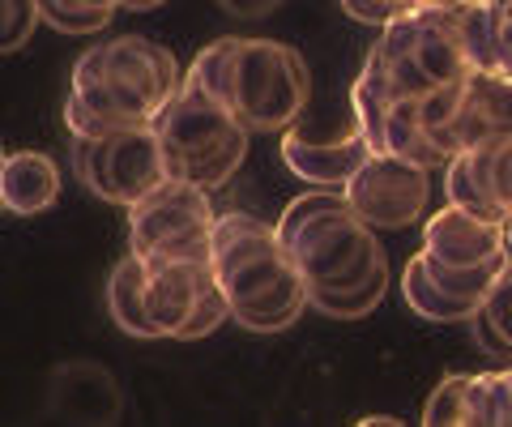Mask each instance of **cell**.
Segmentation results:
<instances>
[{"mask_svg":"<svg viewBox=\"0 0 512 427\" xmlns=\"http://www.w3.org/2000/svg\"><path fill=\"white\" fill-rule=\"evenodd\" d=\"M402 299H406V304L419 312V316H427V321H440V325L474 321V308H470V304H461V299L444 295L436 282H431L427 265H423V252L406 261V270H402Z\"/></svg>","mask_w":512,"mask_h":427,"instance_id":"ac0fdd59","label":"cell"},{"mask_svg":"<svg viewBox=\"0 0 512 427\" xmlns=\"http://www.w3.org/2000/svg\"><path fill=\"white\" fill-rule=\"evenodd\" d=\"M0 158H5V146H0Z\"/></svg>","mask_w":512,"mask_h":427,"instance_id":"e575fe53","label":"cell"},{"mask_svg":"<svg viewBox=\"0 0 512 427\" xmlns=\"http://www.w3.org/2000/svg\"><path fill=\"white\" fill-rule=\"evenodd\" d=\"M470 103L487 133H512V73H470Z\"/></svg>","mask_w":512,"mask_h":427,"instance_id":"603a6c76","label":"cell"},{"mask_svg":"<svg viewBox=\"0 0 512 427\" xmlns=\"http://www.w3.org/2000/svg\"><path fill=\"white\" fill-rule=\"evenodd\" d=\"M107 316L128 338H158L146 316V257H137L133 248L107 278Z\"/></svg>","mask_w":512,"mask_h":427,"instance_id":"e0dca14e","label":"cell"},{"mask_svg":"<svg viewBox=\"0 0 512 427\" xmlns=\"http://www.w3.org/2000/svg\"><path fill=\"white\" fill-rule=\"evenodd\" d=\"M384 295H389V265L376 270L367 282H359V287H350V291H308V304L316 312L333 316V321H359V316L380 308Z\"/></svg>","mask_w":512,"mask_h":427,"instance_id":"44dd1931","label":"cell"},{"mask_svg":"<svg viewBox=\"0 0 512 427\" xmlns=\"http://www.w3.org/2000/svg\"><path fill=\"white\" fill-rule=\"evenodd\" d=\"M444 13L470 73H512V52L504 39V0H466V5Z\"/></svg>","mask_w":512,"mask_h":427,"instance_id":"9a60e30c","label":"cell"},{"mask_svg":"<svg viewBox=\"0 0 512 427\" xmlns=\"http://www.w3.org/2000/svg\"><path fill=\"white\" fill-rule=\"evenodd\" d=\"M312 99V77L295 47L239 39L231 60V112L252 133H286Z\"/></svg>","mask_w":512,"mask_h":427,"instance_id":"5b68a950","label":"cell"},{"mask_svg":"<svg viewBox=\"0 0 512 427\" xmlns=\"http://www.w3.org/2000/svg\"><path fill=\"white\" fill-rule=\"evenodd\" d=\"M73 171L90 197L124 205V210H133L146 193L171 180L154 124H137V129L107 137H73Z\"/></svg>","mask_w":512,"mask_h":427,"instance_id":"ba28073f","label":"cell"},{"mask_svg":"<svg viewBox=\"0 0 512 427\" xmlns=\"http://www.w3.org/2000/svg\"><path fill=\"white\" fill-rule=\"evenodd\" d=\"M35 5L43 26L60 30V35H94V30H103L116 18V13H103V9H86L82 0H35Z\"/></svg>","mask_w":512,"mask_h":427,"instance_id":"cb8c5ba5","label":"cell"},{"mask_svg":"<svg viewBox=\"0 0 512 427\" xmlns=\"http://www.w3.org/2000/svg\"><path fill=\"white\" fill-rule=\"evenodd\" d=\"M504 39H508V52H512V0H504Z\"/></svg>","mask_w":512,"mask_h":427,"instance_id":"1f68e13d","label":"cell"},{"mask_svg":"<svg viewBox=\"0 0 512 427\" xmlns=\"http://www.w3.org/2000/svg\"><path fill=\"white\" fill-rule=\"evenodd\" d=\"M419 9H457V5H466V0H414Z\"/></svg>","mask_w":512,"mask_h":427,"instance_id":"f546056e","label":"cell"},{"mask_svg":"<svg viewBox=\"0 0 512 427\" xmlns=\"http://www.w3.org/2000/svg\"><path fill=\"white\" fill-rule=\"evenodd\" d=\"M158 5H167V0H128L124 9H133V13H150V9H158Z\"/></svg>","mask_w":512,"mask_h":427,"instance_id":"4dcf8cb0","label":"cell"},{"mask_svg":"<svg viewBox=\"0 0 512 427\" xmlns=\"http://www.w3.org/2000/svg\"><path fill=\"white\" fill-rule=\"evenodd\" d=\"M372 52L384 60L393 86L406 99L457 86L470 77V65L453 39V26H448L444 9H410L406 18H397L380 30Z\"/></svg>","mask_w":512,"mask_h":427,"instance_id":"8992f818","label":"cell"},{"mask_svg":"<svg viewBox=\"0 0 512 427\" xmlns=\"http://www.w3.org/2000/svg\"><path fill=\"white\" fill-rule=\"evenodd\" d=\"M86 9H103V13H116V9H124L128 0H82Z\"/></svg>","mask_w":512,"mask_h":427,"instance_id":"f1b7e54d","label":"cell"},{"mask_svg":"<svg viewBox=\"0 0 512 427\" xmlns=\"http://www.w3.org/2000/svg\"><path fill=\"white\" fill-rule=\"evenodd\" d=\"M214 201L210 188L163 180L154 193L128 210V248L137 257H210L214 240Z\"/></svg>","mask_w":512,"mask_h":427,"instance_id":"9c48e42d","label":"cell"},{"mask_svg":"<svg viewBox=\"0 0 512 427\" xmlns=\"http://www.w3.org/2000/svg\"><path fill=\"white\" fill-rule=\"evenodd\" d=\"M158 146L167 158V176L197 184V188H222L248 158L252 129L239 120L227 103L210 99L197 86H180V94L167 103V112L154 120Z\"/></svg>","mask_w":512,"mask_h":427,"instance_id":"277c9868","label":"cell"},{"mask_svg":"<svg viewBox=\"0 0 512 427\" xmlns=\"http://www.w3.org/2000/svg\"><path fill=\"white\" fill-rule=\"evenodd\" d=\"M372 141L355 129H346L338 137H316L308 129H286L282 133V163L291 176L308 180L312 188H346L359 176V167L372 158Z\"/></svg>","mask_w":512,"mask_h":427,"instance_id":"4fadbf2b","label":"cell"},{"mask_svg":"<svg viewBox=\"0 0 512 427\" xmlns=\"http://www.w3.org/2000/svg\"><path fill=\"white\" fill-rule=\"evenodd\" d=\"M210 261L222 295L231 304V321L248 334H282L308 312V282H303L291 248L282 244L278 223L269 227L256 214H218Z\"/></svg>","mask_w":512,"mask_h":427,"instance_id":"7a4b0ae2","label":"cell"},{"mask_svg":"<svg viewBox=\"0 0 512 427\" xmlns=\"http://www.w3.org/2000/svg\"><path fill=\"white\" fill-rule=\"evenodd\" d=\"M466 427H512V368L470 376Z\"/></svg>","mask_w":512,"mask_h":427,"instance_id":"d6986e66","label":"cell"},{"mask_svg":"<svg viewBox=\"0 0 512 427\" xmlns=\"http://www.w3.org/2000/svg\"><path fill=\"white\" fill-rule=\"evenodd\" d=\"M474 329H478V342H483L487 351L512 355V261L500 270V278L491 282L483 308L474 312Z\"/></svg>","mask_w":512,"mask_h":427,"instance_id":"ffe728a7","label":"cell"},{"mask_svg":"<svg viewBox=\"0 0 512 427\" xmlns=\"http://www.w3.org/2000/svg\"><path fill=\"white\" fill-rule=\"evenodd\" d=\"M342 193L350 201V210H355L367 227L402 231L427 214L431 171L410 163V158H397V154H372Z\"/></svg>","mask_w":512,"mask_h":427,"instance_id":"30bf717a","label":"cell"},{"mask_svg":"<svg viewBox=\"0 0 512 427\" xmlns=\"http://www.w3.org/2000/svg\"><path fill=\"white\" fill-rule=\"evenodd\" d=\"M52 410L69 423H116L124 398L103 363H64L52 376Z\"/></svg>","mask_w":512,"mask_h":427,"instance_id":"5bb4252c","label":"cell"},{"mask_svg":"<svg viewBox=\"0 0 512 427\" xmlns=\"http://www.w3.org/2000/svg\"><path fill=\"white\" fill-rule=\"evenodd\" d=\"M184 69L163 43L146 35H120L73 65V86L64 99V124L73 137H107L137 124H154L180 94Z\"/></svg>","mask_w":512,"mask_h":427,"instance_id":"6da1fadb","label":"cell"},{"mask_svg":"<svg viewBox=\"0 0 512 427\" xmlns=\"http://www.w3.org/2000/svg\"><path fill=\"white\" fill-rule=\"evenodd\" d=\"M39 22L43 18L35 0H0V56H13L18 47H26Z\"/></svg>","mask_w":512,"mask_h":427,"instance_id":"484cf974","label":"cell"},{"mask_svg":"<svg viewBox=\"0 0 512 427\" xmlns=\"http://www.w3.org/2000/svg\"><path fill=\"white\" fill-rule=\"evenodd\" d=\"M146 316L158 338H205L231 321V304L214 278L210 257H150L146 261Z\"/></svg>","mask_w":512,"mask_h":427,"instance_id":"52a82bcc","label":"cell"},{"mask_svg":"<svg viewBox=\"0 0 512 427\" xmlns=\"http://www.w3.org/2000/svg\"><path fill=\"white\" fill-rule=\"evenodd\" d=\"M0 163H5V158H0ZM0 214H5V201H0Z\"/></svg>","mask_w":512,"mask_h":427,"instance_id":"836d02e7","label":"cell"},{"mask_svg":"<svg viewBox=\"0 0 512 427\" xmlns=\"http://www.w3.org/2000/svg\"><path fill=\"white\" fill-rule=\"evenodd\" d=\"M0 201H5V214H43L60 201V171L47 154L39 150H18L5 154L0 163Z\"/></svg>","mask_w":512,"mask_h":427,"instance_id":"2e32d148","label":"cell"},{"mask_svg":"<svg viewBox=\"0 0 512 427\" xmlns=\"http://www.w3.org/2000/svg\"><path fill=\"white\" fill-rule=\"evenodd\" d=\"M504 223H508V252H512V214L504 218Z\"/></svg>","mask_w":512,"mask_h":427,"instance_id":"d6a6232c","label":"cell"},{"mask_svg":"<svg viewBox=\"0 0 512 427\" xmlns=\"http://www.w3.org/2000/svg\"><path fill=\"white\" fill-rule=\"evenodd\" d=\"M470 410V376H444L423 406V423L431 427H466Z\"/></svg>","mask_w":512,"mask_h":427,"instance_id":"d4e9b609","label":"cell"},{"mask_svg":"<svg viewBox=\"0 0 512 427\" xmlns=\"http://www.w3.org/2000/svg\"><path fill=\"white\" fill-rule=\"evenodd\" d=\"M444 188L453 205L508 218L512 214V133H495L448 158Z\"/></svg>","mask_w":512,"mask_h":427,"instance_id":"8fae6325","label":"cell"},{"mask_svg":"<svg viewBox=\"0 0 512 427\" xmlns=\"http://www.w3.org/2000/svg\"><path fill=\"white\" fill-rule=\"evenodd\" d=\"M235 43H239L235 35L214 39L210 47H201L197 60H192L188 73H184V82H188V86L205 90L210 99L227 103V107H231V60H235Z\"/></svg>","mask_w":512,"mask_h":427,"instance_id":"7402d4cb","label":"cell"},{"mask_svg":"<svg viewBox=\"0 0 512 427\" xmlns=\"http://www.w3.org/2000/svg\"><path fill=\"white\" fill-rule=\"evenodd\" d=\"M342 9H346V18H355L363 26H389L397 18H406L410 9H419L414 0H342Z\"/></svg>","mask_w":512,"mask_h":427,"instance_id":"4316f807","label":"cell"},{"mask_svg":"<svg viewBox=\"0 0 512 427\" xmlns=\"http://www.w3.org/2000/svg\"><path fill=\"white\" fill-rule=\"evenodd\" d=\"M278 235L291 248L308 291H350L389 265L376 227L350 210L342 188H312L295 197L278 218Z\"/></svg>","mask_w":512,"mask_h":427,"instance_id":"3957f363","label":"cell"},{"mask_svg":"<svg viewBox=\"0 0 512 427\" xmlns=\"http://www.w3.org/2000/svg\"><path fill=\"white\" fill-rule=\"evenodd\" d=\"M423 252L444 265H461V270H478V265L508 261V223L491 214L466 210V205L448 201L436 210L423 227Z\"/></svg>","mask_w":512,"mask_h":427,"instance_id":"7c38bea8","label":"cell"},{"mask_svg":"<svg viewBox=\"0 0 512 427\" xmlns=\"http://www.w3.org/2000/svg\"><path fill=\"white\" fill-rule=\"evenodd\" d=\"M222 13H231V18L239 22H256V18H269L282 0H218Z\"/></svg>","mask_w":512,"mask_h":427,"instance_id":"83f0119b","label":"cell"}]
</instances>
